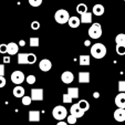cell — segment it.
Instances as JSON below:
<instances>
[{"instance_id":"cb8c5ba5","label":"cell","mask_w":125,"mask_h":125,"mask_svg":"<svg viewBox=\"0 0 125 125\" xmlns=\"http://www.w3.org/2000/svg\"><path fill=\"white\" fill-rule=\"evenodd\" d=\"M86 11H87V6L85 5V3H79V5L76 6V12H78V13L83 14Z\"/></svg>"},{"instance_id":"30bf717a","label":"cell","mask_w":125,"mask_h":125,"mask_svg":"<svg viewBox=\"0 0 125 125\" xmlns=\"http://www.w3.org/2000/svg\"><path fill=\"white\" fill-rule=\"evenodd\" d=\"M39 68L42 72H49L52 68V63L49 59H42L39 63Z\"/></svg>"},{"instance_id":"603a6c76","label":"cell","mask_w":125,"mask_h":125,"mask_svg":"<svg viewBox=\"0 0 125 125\" xmlns=\"http://www.w3.org/2000/svg\"><path fill=\"white\" fill-rule=\"evenodd\" d=\"M78 105L80 106V109L83 110L84 112H86L87 110L90 109V103H89L86 100H81V101H79Z\"/></svg>"},{"instance_id":"7402d4cb","label":"cell","mask_w":125,"mask_h":125,"mask_svg":"<svg viewBox=\"0 0 125 125\" xmlns=\"http://www.w3.org/2000/svg\"><path fill=\"white\" fill-rule=\"evenodd\" d=\"M116 45H125V33H120L115 38Z\"/></svg>"},{"instance_id":"b9f144b4","label":"cell","mask_w":125,"mask_h":125,"mask_svg":"<svg viewBox=\"0 0 125 125\" xmlns=\"http://www.w3.org/2000/svg\"><path fill=\"white\" fill-rule=\"evenodd\" d=\"M124 1H125V0H124Z\"/></svg>"},{"instance_id":"7a4b0ae2","label":"cell","mask_w":125,"mask_h":125,"mask_svg":"<svg viewBox=\"0 0 125 125\" xmlns=\"http://www.w3.org/2000/svg\"><path fill=\"white\" fill-rule=\"evenodd\" d=\"M37 61V55L34 53H19L18 63L19 64H33Z\"/></svg>"},{"instance_id":"9a60e30c","label":"cell","mask_w":125,"mask_h":125,"mask_svg":"<svg viewBox=\"0 0 125 125\" xmlns=\"http://www.w3.org/2000/svg\"><path fill=\"white\" fill-rule=\"evenodd\" d=\"M104 11H105V9H104V6L101 5V3H97V5H94V7H93L92 14H95V16L100 17V16H102V14L104 13Z\"/></svg>"},{"instance_id":"8fae6325","label":"cell","mask_w":125,"mask_h":125,"mask_svg":"<svg viewBox=\"0 0 125 125\" xmlns=\"http://www.w3.org/2000/svg\"><path fill=\"white\" fill-rule=\"evenodd\" d=\"M115 104L118 109H125V93H118L116 95Z\"/></svg>"},{"instance_id":"d6a6232c","label":"cell","mask_w":125,"mask_h":125,"mask_svg":"<svg viewBox=\"0 0 125 125\" xmlns=\"http://www.w3.org/2000/svg\"><path fill=\"white\" fill-rule=\"evenodd\" d=\"M31 29H32V30H39V29H40V22L33 21L32 23H31Z\"/></svg>"},{"instance_id":"4316f807","label":"cell","mask_w":125,"mask_h":125,"mask_svg":"<svg viewBox=\"0 0 125 125\" xmlns=\"http://www.w3.org/2000/svg\"><path fill=\"white\" fill-rule=\"evenodd\" d=\"M26 81H27V83H28V84L32 85V84H34V83H35V81H37V78H35L33 74H30V75H28L26 78Z\"/></svg>"},{"instance_id":"d6986e66","label":"cell","mask_w":125,"mask_h":125,"mask_svg":"<svg viewBox=\"0 0 125 125\" xmlns=\"http://www.w3.org/2000/svg\"><path fill=\"white\" fill-rule=\"evenodd\" d=\"M68 23H69V26L71 27V28H73V29H75V28H78L79 26H80V19H79L78 17H70V19H69V21H68Z\"/></svg>"},{"instance_id":"7c38bea8","label":"cell","mask_w":125,"mask_h":125,"mask_svg":"<svg viewBox=\"0 0 125 125\" xmlns=\"http://www.w3.org/2000/svg\"><path fill=\"white\" fill-rule=\"evenodd\" d=\"M114 120L117 122L125 121V109H116L114 111Z\"/></svg>"},{"instance_id":"ac0fdd59","label":"cell","mask_w":125,"mask_h":125,"mask_svg":"<svg viewBox=\"0 0 125 125\" xmlns=\"http://www.w3.org/2000/svg\"><path fill=\"white\" fill-rule=\"evenodd\" d=\"M13 95L14 97H23L24 96V89L21 85H17L13 89Z\"/></svg>"},{"instance_id":"5bb4252c","label":"cell","mask_w":125,"mask_h":125,"mask_svg":"<svg viewBox=\"0 0 125 125\" xmlns=\"http://www.w3.org/2000/svg\"><path fill=\"white\" fill-rule=\"evenodd\" d=\"M30 122H40V112L39 111H29L28 113Z\"/></svg>"},{"instance_id":"4dcf8cb0","label":"cell","mask_w":125,"mask_h":125,"mask_svg":"<svg viewBox=\"0 0 125 125\" xmlns=\"http://www.w3.org/2000/svg\"><path fill=\"white\" fill-rule=\"evenodd\" d=\"M118 91H120V93H125V81L118 82Z\"/></svg>"},{"instance_id":"3957f363","label":"cell","mask_w":125,"mask_h":125,"mask_svg":"<svg viewBox=\"0 0 125 125\" xmlns=\"http://www.w3.org/2000/svg\"><path fill=\"white\" fill-rule=\"evenodd\" d=\"M52 116L60 122V121H63L68 116V111H66V109L64 106L58 105L52 110Z\"/></svg>"},{"instance_id":"ffe728a7","label":"cell","mask_w":125,"mask_h":125,"mask_svg":"<svg viewBox=\"0 0 125 125\" xmlns=\"http://www.w3.org/2000/svg\"><path fill=\"white\" fill-rule=\"evenodd\" d=\"M66 94L70 95V96L72 97V100L78 99L79 97V89L78 87H68V92H66Z\"/></svg>"},{"instance_id":"e575fe53","label":"cell","mask_w":125,"mask_h":125,"mask_svg":"<svg viewBox=\"0 0 125 125\" xmlns=\"http://www.w3.org/2000/svg\"><path fill=\"white\" fill-rule=\"evenodd\" d=\"M5 64L0 63V76H5Z\"/></svg>"},{"instance_id":"836d02e7","label":"cell","mask_w":125,"mask_h":125,"mask_svg":"<svg viewBox=\"0 0 125 125\" xmlns=\"http://www.w3.org/2000/svg\"><path fill=\"white\" fill-rule=\"evenodd\" d=\"M0 53H7V44H0Z\"/></svg>"},{"instance_id":"44dd1931","label":"cell","mask_w":125,"mask_h":125,"mask_svg":"<svg viewBox=\"0 0 125 125\" xmlns=\"http://www.w3.org/2000/svg\"><path fill=\"white\" fill-rule=\"evenodd\" d=\"M79 63H80V65L82 66H87L90 65V55H86V54H83L80 57V59H79Z\"/></svg>"},{"instance_id":"4fadbf2b","label":"cell","mask_w":125,"mask_h":125,"mask_svg":"<svg viewBox=\"0 0 125 125\" xmlns=\"http://www.w3.org/2000/svg\"><path fill=\"white\" fill-rule=\"evenodd\" d=\"M18 50H19V47L16 42H10L7 44V53H9L10 55H14L18 53Z\"/></svg>"},{"instance_id":"2e32d148","label":"cell","mask_w":125,"mask_h":125,"mask_svg":"<svg viewBox=\"0 0 125 125\" xmlns=\"http://www.w3.org/2000/svg\"><path fill=\"white\" fill-rule=\"evenodd\" d=\"M79 82L80 83H90V72L83 71L79 73Z\"/></svg>"},{"instance_id":"5b68a950","label":"cell","mask_w":125,"mask_h":125,"mask_svg":"<svg viewBox=\"0 0 125 125\" xmlns=\"http://www.w3.org/2000/svg\"><path fill=\"white\" fill-rule=\"evenodd\" d=\"M89 35L92 39H99L102 37V27L100 23H93L89 29Z\"/></svg>"},{"instance_id":"d590c367","label":"cell","mask_w":125,"mask_h":125,"mask_svg":"<svg viewBox=\"0 0 125 125\" xmlns=\"http://www.w3.org/2000/svg\"><path fill=\"white\" fill-rule=\"evenodd\" d=\"M6 85V79L5 76H0V89Z\"/></svg>"},{"instance_id":"f546056e","label":"cell","mask_w":125,"mask_h":125,"mask_svg":"<svg viewBox=\"0 0 125 125\" xmlns=\"http://www.w3.org/2000/svg\"><path fill=\"white\" fill-rule=\"evenodd\" d=\"M66 118H68V124H75L76 121H78V118L74 115H68Z\"/></svg>"},{"instance_id":"6da1fadb","label":"cell","mask_w":125,"mask_h":125,"mask_svg":"<svg viewBox=\"0 0 125 125\" xmlns=\"http://www.w3.org/2000/svg\"><path fill=\"white\" fill-rule=\"evenodd\" d=\"M91 55L94 59H103L106 55V48L103 43H95L91 47Z\"/></svg>"},{"instance_id":"277c9868","label":"cell","mask_w":125,"mask_h":125,"mask_svg":"<svg viewBox=\"0 0 125 125\" xmlns=\"http://www.w3.org/2000/svg\"><path fill=\"white\" fill-rule=\"evenodd\" d=\"M54 19L59 24H64L68 23L69 19H70V14L66 10L64 9H59L54 14Z\"/></svg>"},{"instance_id":"1f68e13d","label":"cell","mask_w":125,"mask_h":125,"mask_svg":"<svg viewBox=\"0 0 125 125\" xmlns=\"http://www.w3.org/2000/svg\"><path fill=\"white\" fill-rule=\"evenodd\" d=\"M71 102H72V97H71L70 95H68L66 93L63 94V103L69 104V103H71Z\"/></svg>"},{"instance_id":"484cf974","label":"cell","mask_w":125,"mask_h":125,"mask_svg":"<svg viewBox=\"0 0 125 125\" xmlns=\"http://www.w3.org/2000/svg\"><path fill=\"white\" fill-rule=\"evenodd\" d=\"M22 99V104H23L24 106H29L31 104V102H32V100H31L30 96H28V95H24L23 97H21Z\"/></svg>"},{"instance_id":"d4e9b609","label":"cell","mask_w":125,"mask_h":125,"mask_svg":"<svg viewBox=\"0 0 125 125\" xmlns=\"http://www.w3.org/2000/svg\"><path fill=\"white\" fill-rule=\"evenodd\" d=\"M39 38L38 37H31L30 40H29V44H30V47L32 48H35V47H39Z\"/></svg>"},{"instance_id":"ba28073f","label":"cell","mask_w":125,"mask_h":125,"mask_svg":"<svg viewBox=\"0 0 125 125\" xmlns=\"http://www.w3.org/2000/svg\"><path fill=\"white\" fill-rule=\"evenodd\" d=\"M70 112H71V115H74L76 118L82 117V116L84 115V113H85L83 110L80 109V106L78 105V103H76V104H73V105L71 106Z\"/></svg>"},{"instance_id":"74e56055","label":"cell","mask_w":125,"mask_h":125,"mask_svg":"<svg viewBox=\"0 0 125 125\" xmlns=\"http://www.w3.org/2000/svg\"><path fill=\"white\" fill-rule=\"evenodd\" d=\"M84 45H85V47H90V45H91V41L90 40H85L84 41Z\"/></svg>"},{"instance_id":"9c48e42d","label":"cell","mask_w":125,"mask_h":125,"mask_svg":"<svg viewBox=\"0 0 125 125\" xmlns=\"http://www.w3.org/2000/svg\"><path fill=\"white\" fill-rule=\"evenodd\" d=\"M73 80H74V75L71 71H65V72H63V73L61 74V81L63 83H65V84L72 83Z\"/></svg>"},{"instance_id":"52a82bcc","label":"cell","mask_w":125,"mask_h":125,"mask_svg":"<svg viewBox=\"0 0 125 125\" xmlns=\"http://www.w3.org/2000/svg\"><path fill=\"white\" fill-rule=\"evenodd\" d=\"M30 97L32 101H43V90L42 89H32Z\"/></svg>"},{"instance_id":"f1b7e54d","label":"cell","mask_w":125,"mask_h":125,"mask_svg":"<svg viewBox=\"0 0 125 125\" xmlns=\"http://www.w3.org/2000/svg\"><path fill=\"white\" fill-rule=\"evenodd\" d=\"M116 53L118 55H125V45H116Z\"/></svg>"},{"instance_id":"f35d334b","label":"cell","mask_w":125,"mask_h":125,"mask_svg":"<svg viewBox=\"0 0 125 125\" xmlns=\"http://www.w3.org/2000/svg\"><path fill=\"white\" fill-rule=\"evenodd\" d=\"M93 97H94V99H99V97H100V93L99 92H94V93H93Z\"/></svg>"},{"instance_id":"83f0119b","label":"cell","mask_w":125,"mask_h":125,"mask_svg":"<svg viewBox=\"0 0 125 125\" xmlns=\"http://www.w3.org/2000/svg\"><path fill=\"white\" fill-rule=\"evenodd\" d=\"M31 7H40L42 5V0H28Z\"/></svg>"},{"instance_id":"8d00e7d4","label":"cell","mask_w":125,"mask_h":125,"mask_svg":"<svg viewBox=\"0 0 125 125\" xmlns=\"http://www.w3.org/2000/svg\"><path fill=\"white\" fill-rule=\"evenodd\" d=\"M10 62V57H3V63H9Z\"/></svg>"},{"instance_id":"60d3db41","label":"cell","mask_w":125,"mask_h":125,"mask_svg":"<svg viewBox=\"0 0 125 125\" xmlns=\"http://www.w3.org/2000/svg\"><path fill=\"white\" fill-rule=\"evenodd\" d=\"M57 125H68V123H65V122H63V121H60L59 123H58Z\"/></svg>"},{"instance_id":"8992f818","label":"cell","mask_w":125,"mask_h":125,"mask_svg":"<svg viewBox=\"0 0 125 125\" xmlns=\"http://www.w3.org/2000/svg\"><path fill=\"white\" fill-rule=\"evenodd\" d=\"M11 81L16 85H20L23 83V81H26V76L21 71H14L11 74Z\"/></svg>"},{"instance_id":"ab89813d","label":"cell","mask_w":125,"mask_h":125,"mask_svg":"<svg viewBox=\"0 0 125 125\" xmlns=\"http://www.w3.org/2000/svg\"><path fill=\"white\" fill-rule=\"evenodd\" d=\"M19 44H20V47H24V44H26V41H24V40H20Z\"/></svg>"},{"instance_id":"e0dca14e","label":"cell","mask_w":125,"mask_h":125,"mask_svg":"<svg viewBox=\"0 0 125 125\" xmlns=\"http://www.w3.org/2000/svg\"><path fill=\"white\" fill-rule=\"evenodd\" d=\"M80 22H82V23H91L92 22V12L86 11L85 13L81 14Z\"/></svg>"}]
</instances>
